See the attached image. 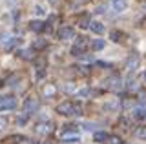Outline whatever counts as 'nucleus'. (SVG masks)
I'll list each match as a JSON object with an SVG mask.
<instances>
[{
    "label": "nucleus",
    "instance_id": "aec40b11",
    "mask_svg": "<svg viewBox=\"0 0 146 144\" xmlns=\"http://www.w3.org/2000/svg\"><path fill=\"white\" fill-rule=\"evenodd\" d=\"M26 122H27V115L18 117V119H17V124H18V126H20V124H26Z\"/></svg>",
    "mask_w": 146,
    "mask_h": 144
},
{
    "label": "nucleus",
    "instance_id": "0eeeda50",
    "mask_svg": "<svg viewBox=\"0 0 146 144\" xmlns=\"http://www.w3.org/2000/svg\"><path fill=\"white\" fill-rule=\"evenodd\" d=\"M29 29L35 31V33H40V31H44V22L42 20H31L29 22Z\"/></svg>",
    "mask_w": 146,
    "mask_h": 144
},
{
    "label": "nucleus",
    "instance_id": "2eb2a0df",
    "mask_svg": "<svg viewBox=\"0 0 146 144\" xmlns=\"http://www.w3.org/2000/svg\"><path fill=\"white\" fill-rule=\"evenodd\" d=\"M135 117H137V119H144V117H146V108H137V110H135Z\"/></svg>",
    "mask_w": 146,
    "mask_h": 144
},
{
    "label": "nucleus",
    "instance_id": "b1692460",
    "mask_svg": "<svg viewBox=\"0 0 146 144\" xmlns=\"http://www.w3.org/2000/svg\"><path fill=\"white\" fill-rule=\"evenodd\" d=\"M104 9H106V7H104V6H99V7H97V9H95V11H97V13H104Z\"/></svg>",
    "mask_w": 146,
    "mask_h": 144
},
{
    "label": "nucleus",
    "instance_id": "20e7f679",
    "mask_svg": "<svg viewBox=\"0 0 146 144\" xmlns=\"http://www.w3.org/2000/svg\"><path fill=\"white\" fill-rule=\"evenodd\" d=\"M73 37H75V29L71 26H64V28L58 29V38L68 40V38H73Z\"/></svg>",
    "mask_w": 146,
    "mask_h": 144
},
{
    "label": "nucleus",
    "instance_id": "f3484780",
    "mask_svg": "<svg viewBox=\"0 0 146 144\" xmlns=\"http://www.w3.org/2000/svg\"><path fill=\"white\" fill-rule=\"evenodd\" d=\"M46 46H48V42H46V40H42V38L35 42V48H36V49H44Z\"/></svg>",
    "mask_w": 146,
    "mask_h": 144
},
{
    "label": "nucleus",
    "instance_id": "393cba45",
    "mask_svg": "<svg viewBox=\"0 0 146 144\" xmlns=\"http://www.w3.org/2000/svg\"><path fill=\"white\" fill-rule=\"evenodd\" d=\"M29 144H38V142H29Z\"/></svg>",
    "mask_w": 146,
    "mask_h": 144
},
{
    "label": "nucleus",
    "instance_id": "423d86ee",
    "mask_svg": "<svg viewBox=\"0 0 146 144\" xmlns=\"http://www.w3.org/2000/svg\"><path fill=\"white\" fill-rule=\"evenodd\" d=\"M126 0H111V9L115 11V13H121V11H124L126 9Z\"/></svg>",
    "mask_w": 146,
    "mask_h": 144
},
{
    "label": "nucleus",
    "instance_id": "f8f14e48",
    "mask_svg": "<svg viewBox=\"0 0 146 144\" xmlns=\"http://www.w3.org/2000/svg\"><path fill=\"white\" fill-rule=\"evenodd\" d=\"M20 57L26 58V60H31L35 57V53H33V49H26V51H20Z\"/></svg>",
    "mask_w": 146,
    "mask_h": 144
},
{
    "label": "nucleus",
    "instance_id": "a878e982",
    "mask_svg": "<svg viewBox=\"0 0 146 144\" xmlns=\"http://www.w3.org/2000/svg\"><path fill=\"white\" fill-rule=\"evenodd\" d=\"M144 80H146V71H144Z\"/></svg>",
    "mask_w": 146,
    "mask_h": 144
},
{
    "label": "nucleus",
    "instance_id": "cd10ccee",
    "mask_svg": "<svg viewBox=\"0 0 146 144\" xmlns=\"http://www.w3.org/2000/svg\"><path fill=\"white\" fill-rule=\"evenodd\" d=\"M144 7H146V6H144Z\"/></svg>",
    "mask_w": 146,
    "mask_h": 144
},
{
    "label": "nucleus",
    "instance_id": "9d476101",
    "mask_svg": "<svg viewBox=\"0 0 146 144\" xmlns=\"http://www.w3.org/2000/svg\"><path fill=\"white\" fill-rule=\"evenodd\" d=\"M106 139H108V133H104V131H95V141H97V142H106Z\"/></svg>",
    "mask_w": 146,
    "mask_h": 144
},
{
    "label": "nucleus",
    "instance_id": "9b49d317",
    "mask_svg": "<svg viewBox=\"0 0 146 144\" xmlns=\"http://www.w3.org/2000/svg\"><path fill=\"white\" fill-rule=\"evenodd\" d=\"M53 93H55V86H51V84H48V86L42 89V95L44 97H51Z\"/></svg>",
    "mask_w": 146,
    "mask_h": 144
},
{
    "label": "nucleus",
    "instance_id": "4468645a",
    "mask_svg": "<svg viewBox=\"0 0 146 144\" xmlns=\"http://www.w3.org/2000/svg\"><path fill=\"white\" fill-rule=\"evenodd\" d=\"M20 141H24V137H22V135H13V137L7 139V142H11V144H18Z\"/></svg>",
    "mask_w": 146,
    "mask_h": 144
},
{
    "label": "nucleus",
    "instance_id": "ddd939ff",
    "mask_svg": "<svg viewBox=\"0 0 146 144\" xmlns=\"http://www.w3.org/2000/svg\"><path fill=\"white\" fill-rule=\"evenodd\" d=\"M121 37H122L121 31H111V33H110V38H111L113 42H119V40H121Z\"/></svg>",
    "mask_w": 146,
    "mask_h": 144
},
{
    "label": "nucleus",
    "instance_id": "4be33fe9",
    "mask_svg": "<svg viewBox=\"0 0 146 144\" xmlns=\"http://www.w3.org/2000/svg\"><path fill=\"white\" fill-rule=\"evenodd\" d=\"M6 124H7V119H6V117H0V129L6 128Z\"/></svg>",
    "mask_w": 146,
    "mask_h": 144
},
{
    "label": "nucleus",
    "instance_id": "6e6552de",
    "mask_svg": "<svg viewBox=\"0 0 146 144\" xmlns=\"http://www.w3.org/2000/svg\"><path fill=\"white\" fill-rule=\"evenodd\" d=\"M88 28L93 31V33H97V35H102V33H104V26H102V24H99V22H90Z\"/></svg>",
    "mask_w": 146,
    "mask_h": 144
},
{
    "label": "nucleus",
    "instance_id": "1a4fd4ad",
    "mask_svg": "<svg viewBox=\"0 0 146 144\" xmlns=\"http://www.w3.org/2000/svg\"><path fill=\"white\" fill-rule=\"evenodd\" d=\"M104 46H106V44H104L102 38H95L93 42H91V48H93L95 51H100V49H104Z\"/></svg>",
    "mask_w": 146,
    "mask_h": 144
},
{
    "label": "nucleus",
    "instance_id": "39448f33",
    "mask_svg": "<svg viewBox=\"0 0 146 144\" xmlns=\"http://www.w3.org/2000/svg\"><path fill=\"white\" fill-rule=\"evenodd\" d=\"M36 108H38V100H36V98H27V100L24 102V111H26V115L33 113Z\"/></svg>",
    "mask_w": 146,
    "mask_h": 144
},
{
    "label": "nucleus",
    "instance_id": "bb28decb",
    "mask_svg": "<svg viewBox=\"0 0 146 144\" xmlns=\"http://www.w3.org/2000/svg\"><path fill=\"white\" fill-rule=\"evenodd\" d=\"M0 86H2V80H0Z\"/></svg>",
    "mask_w": 146,
    "mask_h": 144
},
{
    "label": "nucleus",
    "instance_id": "dca6fc26",
    "mask_svg": "<svg viewBox=\"0 0 146 144\" xmlns=\"http://www.w3.org/2000/svg\"><path fill=\"white\" fill-rule=\"evenodd\" d=\"M135 135L139 139H146V128H139V129H135Z\"/></svg>",
    "mask_w": 146,
    "mask_h": 144
},
{
    "label": "nucleus",
    "instance_id": "7ed1b4c3",
    "mask_svg": "<svg viewBox=\"0 0 146 144\" xmlns=\"http://www.w3.org/2000/svg\"><path fill=\"white\" fill-rule=\"evenodd\" d=\"M139 60H141L139 55H137V53H131V55L126 58V69L130 71V73H133V71H135V67L139 66Z\"/></svg>",
    "mask_w": 146,
    "mask_h": 144
},
{
    "label": "nucleus",
    "instance_id": "f03ea898",
    "mask_svg": "<svg viewBox=\"0 0 146 144\" xmlns=\"http://www.w3.org/2000/svg\"><path fill=\"white\" fill-rule=\"evenodd\" d=\"M57 111L60 115H75V104H71V102H60V104L57 106Z\"/></svg>",
    "mask_w": 146,
    "mask_h": 144
},
{
    "label": "nucleus",
    "instance_id": "6ab92c4d",
    "mask_svg": "<svg viewBox=\"0 0 146 144\" xmlns=\"http://www.w3.org/2000/svg\"><path fill=\"white\" fill-rule=\"evenodd\" d=\"M82 53V48H77V46H73V49H71V55H75V57H79Z\"/></svg>",
    "mask_w": 146,
    "mask_h": 144
},
{
    "label": "nucleus",
    "instance_id": "a211bd4d",
    "mask_svg": "<svg viewBox=\"0 0 146 144\" xmlns=\"http://www.w3.org/2000/svg\"><path fill=\"white\" fill-rule=\"evenodd\" d=\"M90 22H91V20H90V17L86 15L84 18H80V24H79V26H80V28H88V26H90Z\"/></svg>",
    "mask_w": 146,
    "mask_h": 144
},
{
    "label": "nucleus",
    "instance_id": "5701e85b",
    "mask_svg": "<svg viewBox=\"0 0 146 144\" xmlns=\"http://www.w3.org/2000/svg\"><path fill=\"white\" fill-rule=\"evenodd\" d=\"M82 128H84V129H95V124H91V122H86V124H82Z\"/></svg>",
    "mask_w": 146,
    "mask_h": 144
},
{
    "label": "nucleus",
    "instance_id": "f257e3e1",
    "mask_svg": "<svg viewBox=\"0 0 146 144\" xmlns=\"http://www.w3.org/2000/svg\"><path fill=\"white\" fill-rule=\"evenodd\" d=\"M17 98L15 97H4V100L0 102V111H11L17 108Z\"/></svg>",
    "mask_w": 146,
    "mask_h": 144
},
{
    "label": "nucleus",
    "instance_id": "412c9836",
    "mask_svg": "<svg viewBox=\"0 0 146 144\" xmlns=\"http://www.w3.org/2000/svg\"><path fill=\"white\" fill-rule=\"evenodd\" d=\"M35 15H36V17H42V15H44V9H42L40 6H36V7H35Z\"/></svg>",
    "mask_w": 146,
    "mask_h": 144
}]
</instances>
